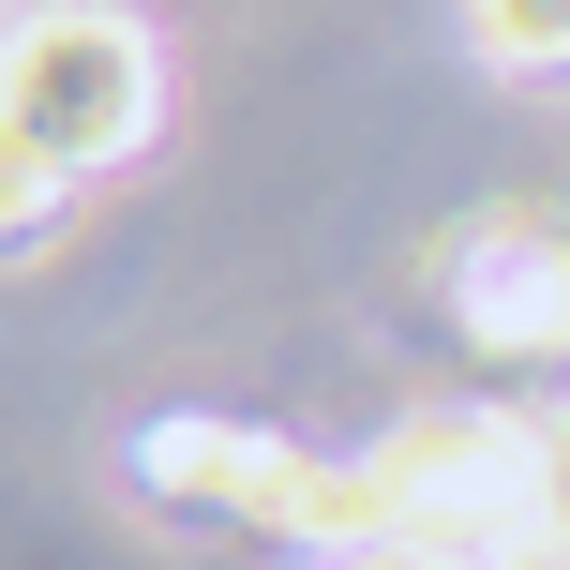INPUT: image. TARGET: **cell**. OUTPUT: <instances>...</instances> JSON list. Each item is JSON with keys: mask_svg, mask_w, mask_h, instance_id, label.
<instances>
[{"mask_svg": "<svg viewBox=\"0 0 570 570\" xmlns=\"http://www.w3.org/2000/svg\"><path fill=\"white\" fill-rule=\"evenodd\" d=\"M60 210H76V166H60V150H30L16 120H0V256H16V240H46Z\"/></svg>", "mask_w": 570, "mask_h": 570, "instance_id": "5", "label": "cell"}, {"mask_svg": "<svg viewBox=\"0 0 570 570\" xmlns=\"http://www.w3.org/2000/svg\"><path fill=\"white\" fill-rule=\"evenodd\" d=\"M405 570H570V421L541 405H435L375 451Z\"/></svg>", "mask_w": 570, "mask_h": 570, "instance_id": "1", "label": "cell"}, {"mask_svg": "<svg viewBox=\"0 0 570 570\" xmlns=\"http://www.w3.org/2000/svg\"><path fill=\"white\" fill-rule=\"evenodd\" d=\"M0 120L60 166H120L166 120V46L120 0H30V16H0Z\"/></svg>", "mask_w": 570, "mask_h": 570, "instance_id": "2", "label": "cell"}, {"mask_svg": "<svg viewBox=\"0 0 570 570\" xmlns=\"http://www.w3.org/2000/svg\"><path fill=\"white\" fill-rule=\"evenodd\" d=\"M451 315L495 361H570V226L541 210H481L451 240Z\"/></svg>", "mask_w": 570, "mask_h": 570, "instance_id": "3", "label": "cell"}, {"mask_svg": "<svg viewBox=\"0 0 570 570\" xmlns=\"http://www.w3.org/2000/svg\"><path fill=\"white\" fill-rule=\"evenodd\" d=\"M465 46L495 76H570V0H465Z\"/></svg>", "mask_w": 570, "mask_h": 570, "instance_id": "4", "label": "cell"}]
</instances>
